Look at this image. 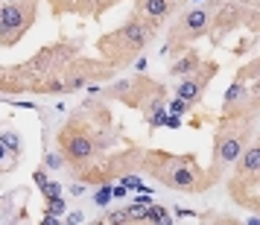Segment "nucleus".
<instances>
[{"label": "nucleus", "instance_id": "nucleus-21", "mask_svg": "<svg viewBox=\"0 0 260 225\" xmlns=\"http://www.w3.org/2000/svg\"><path fill=\"white\" fill-rule=\"evenodd\" d=\"M146 222H170L167 208H161V205H149V208H146Z\"/></svg>", "mask_w": 260, "mask_h": 225}, {"label": "nucleus", "instance_id": "nucleus-16", "mask_svg": "<svg viewBox=\"0 0 260 225\" xmlns=\"http://www.w3.org/2000/svg\"><path fill=\"white\" fill-rule=\"evenodd\" d=\"M50 15L61 21L64 15H76L82 21H91V12H88V0H47Z\"/></svg>", "mask_w": 260, "mask_h": 225}, {"label": "nucleus", "instance_id": "nucleus-15", "mask_svg": "<svg viewBox=\"0 0 260 225\" xmlns=\"http://www.w3.org/2000/svg\"><path fill=\"white\" fill-rule=\"evenodd\" d=\"M199 65H202V53L196 47H187L184 53H178L176 59H170L167 76H170V79H184V76H190Z\"/></svg>", "mask_w": 260, "mask_h": 225}, {"label": "nucleus", "instance_id": "nucleus-10", "mask_svg": "<svg viewBox=\"0 0 260 225\" xmlns=\"http://www.w3.org/2000/svg\"><path fill=\"white\" fill-rule=\"evenodd\" d=\"M240 26H246L248 36L260 33V6L248 3H231V0H213V15H211V33L208 41L213 47H222V41Z\"/></svg>", "mask_w": 260, "mask_h": 225}, {"label": "nucleus", "instance_id": "nucleus-27", "mask_svg": "<svg viewBox=\"0 0 260 225\" xmlns=\"http://www.w3.org/2000/svg\"><path fill=\"white\" fill-rule=\"evenodd\" d=\"M170 3H176V6H184V0H170Z\"/></svg>", "mask_w": 260, "mask_h": 225}, {"label": "nucleus", "instance_id": "nucleus-3", "mask_svg": "<svg viewBox=\"0 0 260 225\" xmlns=\"http://www.w3.org/2000/svg\"><path fill=\"white\" fill-rule=\"evenodd\" d=\"M114 146H117V132L94 126L79 108L56 132V152L64 158V164H71V170L103 158Z\"/></svg>", "mask_w": 260, "mask_h": 225}, {"label": "nucleus", "instance_id": "nucleus-23", "mask_svg": "<svg viewBox=\"0 0 260 225\" xmlns=\"http://www.w3.org/2000/svg\"><path fill=\"white\" fill-rule=\"evenodd\" d=\"M47 213H53V216L64 213V199H61V196H50L47 199Z\"/></svg>", "mask_w": 260, "mask_h": 225}, {"label": "nucleus", "instance_id": "nucleus-18", "mask_svg": "<svg viewBox=\"0 0 260 225\" xmlns=\"http://www.w3.org/2000/svg\"><path fill=\"white\" fill-rule=\"evenodd\" d=\"M257 73H260V59L254 56L246 68H240V71L234 73V79H240V82H251V79H257Z\"/></svg>", "mask_w": 260, "mask_h": 225}, {"label": "nucleus", "instance_id": "nucleus-13", "mask_svg": "<svg viewBox=\"0 0 260 225\" xmlns=\"http://www.w3.org/2000/svg\"><path fill=\"white\" fill-rule=\"evenodd\" d=\"M216 73H219V61H216V59H208V61L202 59V65L190 73V76L178 79V88H176V94H173V97L184 100V103L193 106V108H199L202 106V97H205V91H208L211 79H216Z\"/></svg>", "mask_w": 260, "mask_h": 225}, {"label": "nucleus", "instance_id": "nucleus-4", "mask_svg": "<svg viewBox=\"0 0 260 225\" xmlns=\"http://www.w3.org/2000/svg\"><path fill=\"white\" fill-rule=\"evenodd\" d=\"M158 29H161L158 24L129 12L126 24H120L117 29H108L96 38V53H100V59L114 65L117 71H126L143 56V50L152 44Z\"/></svg>", "mask_w": 260, "mask_h": 225}, {"label": "nucleus", "instance_id": "nucleus-11", "mask_svg": "<svg viewBox=\"0 0 260 225\" xmlns=\"http://www.w3.org/2000/svg\"><path fill=\"white\" fill-rule=\"evenodd\" d=\"M41 0H6L0 3V47L15 50L38 21Z\"/></svg>", "mask_w": 260, "mask_h": 225}, {"label": "nucleus", "instance_id": "nucleus-9", "mask_svg": "<svg viewBox=\"0 0 260 225\" xmlns=\"http://www.w3.org/2000/svg\"><path fill=\"white\" fill-rule=\"evenodd\" d=\"M228 199L243 211H260V141L254 138L234 161V173L228 178Z\"/></svg>", "mask_w": 260, "mask_h": 225}, {"label": "nucleus", "instance_id": "nucleus-8", "mask_svg": "<svg viewBox=\"0 0 260 225\" xmlns=\"http://www.w3.org/2000/svg\"><path fill=\"white\" fill-rule=\"evenodd\" d=\"M211 15H213V0H202L196 6L184 9L173 24L167 26V41L161 47V56L164 59H176L178 53L193 47L196 41L208 38V33H211Z\"/></svg>", "mask_w": 260, "mask_h": 225}, {"label": "nucleus", "instance_id": "nucleus-25", "mask_svg": "<svg viewBox=\"0 0 260 225\" xmlns=\"http://www.w3.org/2000/svg\"><path fill=\"white\" fill-rule=\"evenodd\" d=\"M41 193H44V199H50V196H61V184H56V181H47V184L41 187Z\"/></svg>", "mask_w": 260, "mask_h": 225}, {"label": "nucleus", "instance_id": "nucleus-7", "mask_svg": "<svg viewBox=\"0 0 260 225\" xmlns=\"http://www.w3.org/2000/svg\"><path fill=\"white\" fill-rule=\"evenodd\" d=\"M141 164H143V146H138L126 138V143L120 149H111L91 164L76 167V170H71V176L82 184H111V181H120L123 176L141 173Z\"/></svg>", "mask_w": 260, "mask_h": 225}, {"label": "nucleus", "instance_id": "nucleus-6", "mask_svg": "<svg viewBox=\"0 0 260 225\" xmlns=\"http://www.w3.org/2000/svg\"><path fill=\"white\" fill-rule=\"evenodd\" d=\"M103 94L106 103H120V106L132 108V111H141L143 120H149L155 111H161L170 100V91H167L164 82L152 79L149 73H132V76H123V79H111V82L96 91Z\"/></svg>", "mask_w": 260, "mask_h": 225}, {"label": "nucleus", "instance_id": "nucleus-24", "mask_svg": "<svg viewBox=\"0 0 260 225\" xmlns=\"http://www.w3.org/2000/svg\"><path fill=\"white\" fill-rule=\"evenodd\" d=\"M44 167H47V170H59V167H64V158H61L59 152L44 155Z\"/></svg>", "mask_w": 260, "mask_h": 225}, {"label": "nucleus", "instance_id": "nucleus-5", "mask_svg": "<svg viewBox=\"0 0 260 225\" xmlns=\"http://www.w3.org/2000/svg\"><path fill=\"white\" fill-rule=\"evenodd\" d=\"M254 117L257 114H216V129H213V143H211V167L208 178L211 184H219L225 170L234 164L240 152L248 146L254 138Z\"/></svg>", "mask_w": 260, "mask_h": 225}, {"label": "nucleus", "instance_id": "nucleus-12", "mask_svg": "<svg viewBox=\"0 0 260 225\" xmlns=\"http://www.w3.org/2000/svg\"><path fill=\"white\" fill-rule=\"evenodd\" d=\"M117 68L108 65L106 59H91V56H76L61 73V94H76L94 82H111L117 76Z\"/></svg>", "mask_w": 260, "mask_h": 225}, {"label": "nucleus", "instance_id": "nucleus-22", "mask_svg": "<svg viewBox=\"0 0 260 225\" xmlns=\"http://www.w3.org/2000/svg\"><path fill=\"white\" fill-rule=\"evenodd\" d=\"M254 38H257V36H246V38H240V44H237V47H231V53H234V56H246L248 50L254 47Z\"/></svg>", "mask_w": 260, "mask_h": 225}, {"label": "nucleus", "instance_id": "nucleus-19", "mask_svg": "<svg viewBox=\"0 0 260 225\" xmlns=\"http://www.w3.org/2000/svg\"><path fill=\"white\" fill-rule=\"evenodd\" d=\"M167 114H173V117H178V114H193L196 108L193 106H187L184 100H178V97H173V100H167Z\"/></svg>", "mask_w": 260, "mask_h": 225}, {"label": "nucleus", "instance_id": "nucleus-14", "mask_svg": "<svg viewBox=\"0 0 260 225\" xmlns=\"http://www.w3.org/2000/svg\"><path fill=\"white\" fill-rule=\"evenodd\" d=\"M176 9H181V6L170 3V0H132V12L146 18V21H152V24H158V26L164 24Z\"/></svg>", "mask_w": 260, "mask_h": 225}, {"label": "nucleus", "instance_id": "nucleus-2", "mask_svg": "<svg viewBox=\"0 0 260 225\" xmlns=\"http://www.w3.org/2000/svg\"><path fill=\"white\" fill-rule=\"evenodd\" d=\"M141 173L155 184L178 193H205L211 190L208 170L199 164L196 152H167V149H143Z\"/></svg>", "mask_w": 260, "mask_h": 225}, {"label": "nucleus", "instance_id": "nucleus-20", "mask_svg": "<svg viewBox=\"0 0 260 225\" xmlns=\"http://www.w3.org/2000/svg\"><path fill=\"white\" fill-rule=\"evenodd\" d=\"M0 143H3L15 158L21 155V135H18V132H3V135H0Z\"/></svg>", "mask_w": 260, "mask_h": 225}, {"label": "nucleus", "instance_id": "nucleus-1", "mask_svg": "<svg viewBox=\"0 0 260 225\" xmlns=\"http://www.w3.org/2000/svg\"><path fill=\"white\" fill-rule=\"evenodd\" d=\"M82 53V38L61 33L18 65H0V94H61V73Z\"/></svg>", "mask_w": 260, "mask_h": 225}, {"label": "nucleus", "instance_id": "nucleus-17", "mask_svg": "<svg viewBox=\"0 0 260 225\" xmlns=\"http://www.w3.org/2000/svg\"><path fill=\"white\" fill-rule=\"evenodd\" d=\"M123 0H88V12H91V21H100L103 15L108 12V9H114V6H120Z\"/></svg>", "mask_w": 260, "mask_h": 225}, {"label": "nucleus", "instance_id": "nucleus-26", "mask_svg": "<svg viewBox=\"0 0 260 225\" xmlns=\"http://www.w3.org/2000/svg\"><path fill=\"white\" fill-rule=\"evenodd\" d=\"M231 3H248V6H260V0H231Z\"/></svg>", "mask_w": 260, "mask_h": 225}]
</instances>
